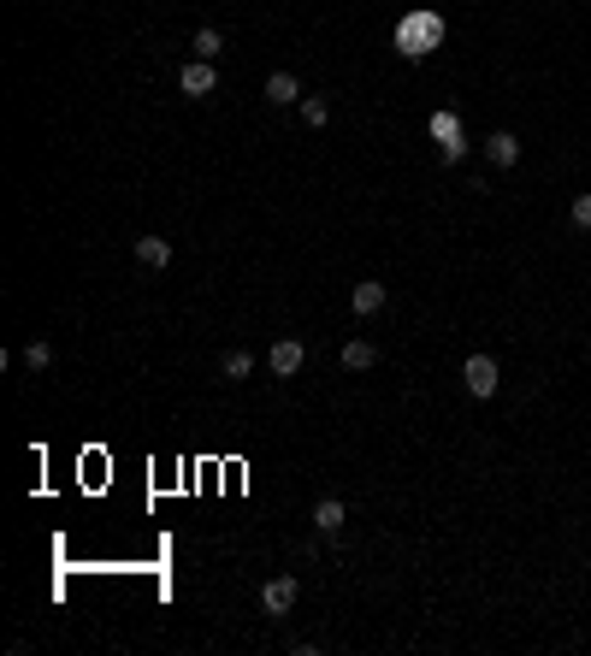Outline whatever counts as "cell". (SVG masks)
I'll return each mask as SVG.
<instances>
[{
	"instance_id": "1",
	"label": "cell",
	"mask_w": 591,
	"mask_h": 656,
	"mask_svg": "<svg viewBox=\"0 0 591 656\" xmlns=\"http://www.w3.org/2000/svg\"><path fill=\"white\" fill-rule=\"evenodd\" d=\"M438 36H444V18H438V12H414V18L396 24V48L408 59H426L438 48Z\"/></svg>"
},
{
	"instance_id": "2",
	"label": "cell",
	"mask_w": 591,
	"mask_h": 656,
	"mask_svg": "<svg viewBox=\"0 0 591 656\" xmlns=\"http://www.w3.org/2000/svg\"><path fill=\"white\" fill-rule=\"evenodd\" d=\"M296 598H301V579L296 574H272L267 586H260V609H267L272 621H284V615L296 609Z\"/></svg>"
},
{
	"instance_id": "3",
	"label": "cell",
	"mask_w": 591,
	"mask_h": 656,
	"mask_svg": "<svg viewBox=\"0 0 591 656\" xmlns=\"http://www.w3.org/2000/svg\"><path fill=\"white\" fill-rule=\"evenodd\" d=\"M497 361L491 355H468L461 361V385H468V397H497Z\"/></svg>"
},
{
	"instance_id": "4",
	"label": "cell",
	"mask_w": 591,
	"mask_h": 656,
	"mask_svg": "<svg viewBox=\"0 0 591 656\" xmlns=\"http://www.w3.org/2000/svg\"><path fill=\"white\" fill-rule=\"evenodd\" d=\"M213 83H219V71H213V59H190V66H178V90L201 101V95H213Z\"/></svg>"
},
{
	"instance_id": "5",
	"label": "cell",
	"mask_w": 591,
	"mask_h": 656,
	"mask_svg": "<svg viewBox=\"0 0 591 656\" xmlns=\"http://www.w3.org/2000/svg\"><path fill=\"white\" fill-rule=\"evenodd\" d=\"M301 361H308L301 337H279V344H272V355H267V367L279 373V378H296V373H301Z\"/></svg>"
},
{
	"instance_id": "6",
	"label": "cell",
	"mask_w": 591,
	"mask_h": 656,
	"mask_svg": "<svg viewBox=\"0 0 591 656\" xmlns=\"http://www.w3.org/2000/svg\"><path fill=\"white\" fill-rule=\"evenodd\" d=\"M385 302H391V290H385L379 279H367V284H355V290H349V308H355L361 320H373V313H379Z\"/></svg>"
},
{
	"instance_id": "7",
	"label": "cell",
	"mask_w": 591,
	"mask_h": 656,
	"mask_svg": "<svg viewBox=\"0 0 591 656\" xmlns=\"http://www.w3.org/2000/svg\"><path fill=\"white\" fill-rule=\"evenodd\" d=\"M485 160L509 172L514 160H521V136H514V131H491V136H485Z\"/></svg>"
},
{
	"instance_id": "8",
	"label": "cell",
	"mask_w": 591,
	"mask_h": 656,
	"mask_svg": "<svg viewBox=\"0 0 591 656\" xmlns=\"http://www.w3.org/2000/svg\"><path fill=\"white\" fill-rule=\"evenodd\" d=\"M267 101H272V107H296V101H301L296 71H272V78H267Z\"/></svg>"
},
{
	"instance_id": "9",
	"label": "cell",
	"mask_w": 591,
	"mask_h": 656,
	"mask_svg": "<svg viewBox=\"0 0 591 656\" xmlns=\"http://www.w3.org/2000/svg\"><path fill=\"white\" fill-rule=\"evenodd\" d=\"M136 260H142L148 272L172 267V243H166V237H136Z\"/></svg>"
},
{
	"instance_id": "10",
	"label": "cell",
	"mask_w": 591,
	"mask_h": 656,
	"mask_svg": "<svg viewBox=\"0 0 591 656\" xmlns=\"http://www.w3.org/2000/svg\"><path fill=\"white\" fill-rule=\"evenodd\" d=\"M343 521H349V509L337 497H320L313 503V526H320V533H343Z\"/></svg>"
},
{
	"instance_id": "11",
	"label": "cell",
	"mask_w": 591,
	"mask_h": 656,
	"mask_svg": "<svg viewBox=\"0 0 591 656\" xmlns=\"http://www.w3.org/2000/svg\"><path fill=\"white\" fill-rule=\"evenodd\" d=\"M373 361H379V349H373L367 337H349V344H343V367H349V373H367Z\"/></svg>"
},
{
	"instance_id": "12",
	"label": "cell",
	"mask_w": 591,
	"mask_h": 656,
	"mask_svg": "<svg viewBox=\"0 0 591 656\" xmlns=\"http://www.w3.org/2000/svg\"><path fill=\"white\" fill-rule=\"evenodd\" d=\"M190 48H195V59H219L225 54V36L213 30V24H201V30L190 36Z\"/></svg>"
},
{
	"instance_id": "13",
	"label": "cell",
	"mask_w": 591,
	"mask_h": 656,
	"mask_svg": "<svg viewBox=\"0 0 591 656\" xmlns=\"http://www.w3.org/2000/svg\"><path fill=\"white\" fill-rule=\"evenodd\" d=\"M296 112H301V124H313V131H320V124L332 119V107H325V95H301V101H296Z\"/></svg>"
},
{
	"instance_id": "14",
	"label": "cell",
	"mask_w": 591,
	"mask_h": 656,
	"mask_svg": "<svg viewBox=\"0 0 591 656\" xmlns=\"http://www.w3.org/2000/svg\"><path fill=\"white\" fill-rule=\"evenodd\" d=\"M219 373H225V378H248V373H255V355H248V349H225Z\"/></svg>"
},
{
	"instance_id": "15",
	"label": "cell",
	"mask_w": 591,
	"mask_h": 656,
	"mask_svg": "<svg viewBox=\"0 0 591 656\" xmlns=\"http://www.w3.org/2000/svg\"><path fill=\"white\" fill-rule=\"evenodd\" d=\"M24 367H30V373H47V367H54V344H42V337H36V344L24 349Z\"/></svg>"
},
{
	"instance_id": "16",
	"label": "cell",
	"mask_w": 591,
	"mask_h": 656,
	"mask_svg": "<svg viewBox=\"0 0 591 656\" xmlns=\"http://www.w3.org/2000/svg\"><path fill=\"white\" fill-rule=\"evenodd\" d=\"M568 219H574V225H580V231H591V189H586V196H574V207H568Z\"/></svg>"
},
{
	"instance_id": "17",
	"label": "cell",
	"mask_w": 591,
	"mask_h": 656,
	"mask_svg": "<svg viewBox=\"0 0 591 656\" xmlns=\"http://www.w3.org/2000/svg\"><path fill=\"white\" fill-rule=\"evenodd\" d=\"M438 160H444V166H461V160H468V136H456V143H444V148H438Z\"/></svg>"
},
{
	"instance_id": "18",
	"label": "cell",
	"mask_w": 591,
	"mask_h": 656,
	"mask_svg": "<svg viewBox=\"0 0 591 656\" xmlns=\"http://www.w3.org/2000/svg\"><path fill=\"white\" fill-rule=\"evenodd\" d=\"M432 136H438V143H456V136H461V124L449 119V112H438V119H432Z\"/></svg>"
}]
</instances>
